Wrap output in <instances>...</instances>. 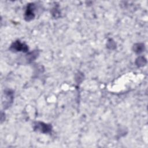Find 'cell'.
Returning a JSON list of instances; mask_svg holds the SVG:
<instances>
[{"label": "cell", "mask_w": 148, "mask_h": 148, "mask_svg": "<svg viewBox=\"0 0 148 148\" xmlns=\"http://www.w3.org/2000/svg\"><path fill=\"white\" fill-rule=\"evenodd\" d=\"M10 49L14 51H23L26 52L28 50V47L27 45L24 43H21L19 40L14 41L10 46Z\"/></svg>", "instance_id": "cell-1"}, {"label": "cell", "mask_w": 148, "mask_h": 148, "mask_svg": "<svg viewBox=\"0 0 148 148\" xmlns=\"http://www.w3.org/2000/svg\"><path fill=\"white\" fill-rule=\"evenodd\" d=\"M34 129L43 133H49L51 131V126L42 122H36L34 124Z\"/></svg>", "instance_id": "cell-2"}, {"label": "cell", "mask_w": 148, "mask_h": 148, "mask_svg": "<svg viewBox=\"0 0 148 148\" xmlns=\"http://www.w3.org/2000/svg\"><path fill=\"white\" fill-rule=\"evenodd\" d=\"M34 3H31L29 4L27 6V10L25 13V19L26 21H30L35 17V14L34 13Z\"/></svg>", "instance_id": "cell-3"}]
</instances>
